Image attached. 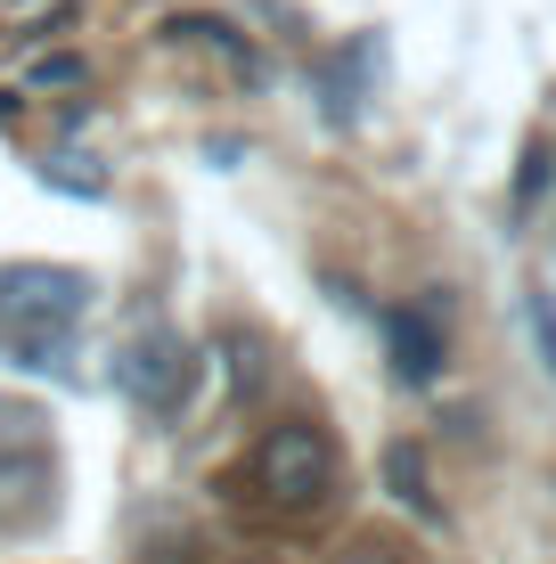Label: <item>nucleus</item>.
<instances>
[{"instance_id":"f257e3e1","label":"nucleus","mask_w":556,"mask_h":564,"mask_svg":"<svg viewBox=\"0 0 556 564\" xmlns=\"http://www.w3.org/2000/svg\"><path fill=\"white\" fill-rule=\"evenodd\" d=\"M90 311V279L66 262H9L0 270V360L57 377L74 360V327Z\"/></svg>"},{"instance_id":"f03ea898","label":"nucleus","mask_w":556,"mask_h":564,"mask_svg":"<svg viewBox=\"0 0 556 564\" xmlns=\"http://www.w3.org/2000/svg\"><path fill=\"white\" fill-rule=\"evenodd\" d=\"M328 482H336V451H328V434H319L312 417H286L254 442V491L271 499V508L303 516V508L328 499Z\"/></svg>"},{"instance_id":"7ed1b4c3","label":"nucleus","mask_w":556,"mask_h":564,"mask_svg":"<svg viewBox=\"0 0 556 564\" xmlns=\"http://www.w3.org/2000/svg\"><path fill=\"white\" fill-rule=\"evenodd\" d=\"M107 377H115V393H123V401L172 417V410L188 401V384H197V352H188L181 327H140L131 344H115Z\"/></svg>"},{"instance_id":"20e7f679","label":"nucleus","mask_w":556,"mask_h":564,"mask_svg":"<svg viewBox=\"0 0 556 564\" xmlns=\"http://www.w3.org/2000/svg\"><path fill=\"white\" fill-rule=\"evenodd\" d=\"M385 352H393L401 384H434L443 377V327H434V311H385Z\"/></svg>"},{"instance_id":"39448f33","label":"nucleus","mask_w":556,"mask_h":564,"mask_svg":"<svg viewBox=\"0 0 556 564\" xmlns=\"http://www.w3.org/2000/svg\"><path fill=\"white\" fill-rule=\"evenodd\" d=\"M385 482H393L401 508L434 516V491H426V458H417V442H393V451H385Z\"/></svg>"},{"instance_id":"423d86ee","label":"nucleus","mask_w":556,"mask_h":564,"mask_svg":"<svg viewBox=\"0 0 556 564\" xmlns=\"http://www.w3.org/2000/svg\"><path fill=\"white\" fill-rule=\"evenodd\" d=\"M90 164V155H50V164H42V181H57V188H74V197H99V172H83Z\"/></svg>"},{"instance_id":"0eeeda50","label":"nucleus","mask_w":556,"mask_h":564,"mask_svg":"<svg viewBox=\"0 0 556 564\" xmlns=\"http://www.w3.org/2000/svg\"><path fill=\"white\" fill-rule=\"evenodd\" d=\"M548 181H556V155H548V148H524V172H515V205L548 197Z\"/></svg>"},{"instance_id":"6e6552de","label":"nucleus","mask_w":556,"mask_h":564,"mask_svg":"<svg viewBox=\"0 0 556 564\" xmlns=\"http://www.w3.org/2000/svg\"><path fill=\"white\" fill-rule=\"evenodd\" d=\"M524 319H532V344H541V360H548V377H556V295H532Z\"/></svg>"},{"instance_id":"1a4fd4ad","label":"nucleus","mask_w":556,"mask_h":564,"mask_svg":"<svg viewBox=\"0 0 556 564\" xmlns=\"http://www.w3.org/2000/svg\"><path fill=\"white\" fill-rule=\"evenodd\" d=\"M336 564H410V556H401L393 540H352V549H344Z\"/></svg>"},{"instance_id":"9d476101","label":"nucleus","mask_w":556,"mask_h":564,"mask_svg":"<svg viewBox=\"0 0 556 564\" xmlns=\"http://www.w3.org/2000/svg\"><path fill=\"white\" fill-rule=\"evenodd\" d=\"M33 83H57V90H66V83H83V57H42V66H33Z\"/></svg>"}]
</instances>
